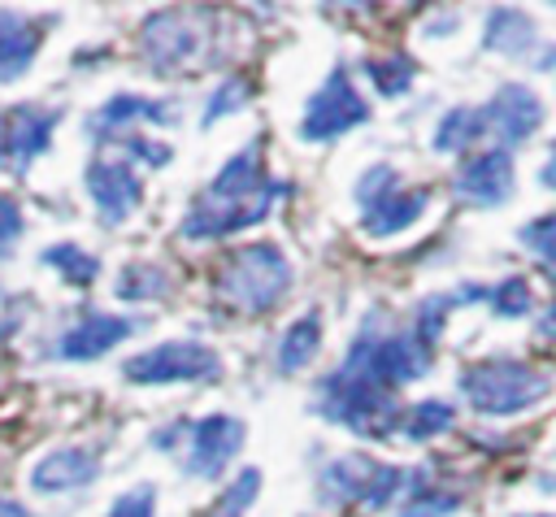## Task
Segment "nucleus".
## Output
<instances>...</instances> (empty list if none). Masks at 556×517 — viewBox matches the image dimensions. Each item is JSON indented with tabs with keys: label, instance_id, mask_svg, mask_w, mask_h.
I'll return each mask as SVG.
<instances>
[{
	"label": "nucleus",
	"instance_id": "c756f323",
	"mask_svg": "<svg viewBox=\"0 0 556 517\" xmlns=\"http://www.w3.org/2000/svg\"><path fill=\"white\" fill-rule=\"evenodd\" d=\"M482 300L500 313V317H526L530 308H534V295H530V282L526 278H504V282H495V287H482Z\"/></svg>",
	"mask_w": 556,
	"mask_h": 517
},
{
	"label": "nucleus",
	"instance_id": "ddd939ff",
	"mask_svg": "<svg viewBox=\"0 0 556 517\" xmlns=\"http://www.w3.org/2000/svg\"><path fill=\"white\" fill-rule=\"evenodd\" d=\"M452 191H456L465 204H478V209L504 204V200L517 191L513 156H508L504 148H491V152H478V156L460 161V165H456V178H452Z\"/></svg>",
	"mask_w": 556,
	"mask_h": 517
},
{
	"label": "nucleus",
	"instance_id": "e433bc0d",
	"mask_svg": "<svg viewBox=\"0 0 556 517\" xmlns=\"http://www.w3.org/2000/svg\"><path fill=\"white\" fill-rule=\"evenodd\" d=\"M539 335H547V339H556V300L539 313Z\"/></svg>",
	"mask_w": 556,
	"mask_h": 517
},
{
	"label": "nucleus",
	"instance_id": "c85d7f7f",
	"mask_svg": "<svg viewBox=\"0 0 556 517\" xmlns=\"http://www.w3.org/2000/svg\"><path fill=\"white\" fill-rule=\"evenodd\" d=\"M256 491H261V469H239L235 478H230V487L217 495V504L208 508V517H243L248 513V504L256 500Z\"/></svg>",
	"mask_w": 556,
	"mask_h": 517
},
{
	"label": "nucleus",
	"instance_id": "f8f14e48",
	"mask_svg": "<svg viewBox=\"0 0 556 517\" xmlns=\"http://www.w3.org/2000/svg\"><path fill=\"white\" fill-rule=\"evenodd\" d=\"M482 122H486V135H495V143L508 152L517 143H526L539 122H543V100L526 87V83H504L495 87V96L482 104Z\"/></svg>",
	"mask_w": 556,
	"mask_h": 517
},
{
	"label": "nucleus",
	"instance_id": "7c9ffc66",
	"mask_svg": "<svg viewBox=\"0 0 556 517\" xmlns=\"http://www.w3.org/2000/svg\"><path fill=\"white\" fill-rule=\"evenodd\" d=\"M452 295H426L421 304H417V317H413V335L434 352V343H439V335H443V326H447V313H452Z\"/></svg>",
	"mask_w": 556,
	"mask_h": 517
},
{
	"label": "nucleus",
	"instance_id": "ea45409f",
	"mask_svg": "<svg viewBox=\"0 0 556 517\" xmlns=\"http://www.w3.org/2000/svg\"><path fill=\"white\" fill-rule=\"evenodd\" d=\"M4 161H9V126L0 117V169H4Z\"/></svg>",
	"mask_w": 556,
	"mask_h": 517
},
{
	"label": "nucleus",
	"instance_id": "a878e982",
	"mask_svg": "<svg viewBox=\"0 0 556 517\" xmlns=\"http://www.w3.org/2000/svg\"><path fill=\"white\" fill-rule=\"evenodd\" d=\"M365 78L374 83V91L378 96H404L408 87H413V78H417V61L413 56H404V52H395V56H369L365 61Z\"/></svg>",
	"mask_w": 556,
	"mask_h": 517
},
{
	"label": "nucleus",
	"instance_id": "f257e3e1",
	"mask_svg": "<svg viewBox=\"0 0 556 517\" xmlns=\"http://www.w3.org/2000/svg\"><path fill=\"white\" fill-rule=\"evenodd\" d=\"M291 187L282 178H269L261 165V148L248 143L239 148L217 174L213 182L195 196V204L182 213L178 235L182 239H222L248 226H261L274 209L278 196H287Z\"/></svg>",
	"mask_w": 556,
	"mask_h": 517
},
{
	"label": "nucleus",
	"instance_id": "7ed1b4c3",
	"mask_svg": "<svg viewBox=\"0 0 556 517\" xmlns=\"http://www.w3.org/2000/svg\"><path fill=\"white\" fill-rule=\"evenodd\" d=\"M465 404L482 417H513V413H526L530 404L547 400L552 391V378L539 374L534 365L526 361H513V356H491V361H473L460 369L456 378Z\"/></svg>",
	"mask_w": 556,
	"mask_h": 517
},
{
	"label": "nucleus",
	"instance_id": "f3484780",
	"mask_svg": "<svg viewBox=\"0 0 556 517\" xmlns=\"http://www.w3.org/2000/svg\"><path fill=\"white\" fill-rule=\"evenodd\" d=\"M96 474H100V452L96 447H56V452L35 461L30 487L39 495H61V491H78V487L96 482Z\"/></svg>",
	"mask_w": 556,
	"mask_h": 517
},
{
	"label": "nucleus",
	"instance_id": "9b49d317",
	"mask_svg": "<svg viewBox=\"0 0 556 517\" xmlns=\"http://www.w3.org/2000/svg\"><path fill=\"white\" fill-rule=\"evenodd\" d=\"M139 48L148 56V70L178 74L200 52V35L178 9H161V13H148V22L139 26Z\"/></svg>",
	"mask_w": 556,
	"mask_h": 517
},
{
	"label": "nucleus",
	"instance_id": "dca6fc26",
	"mask_svg": "<svg viewBox=\"0 0 556 517\" xmlns=\"http://www.w3.org/2000/svg\"><path fill=\"white\" fill-rule=\"evenodd\" d=\"M56 109H43V104H17L4 126H9V161L17 174H26L48 148H52V130H56Z\"/></svg>",
	"mask_w": 556,
	"mask_h": 517
},
{
	"label": "nucleus",
	"instance_id": "a211bd4d",
	"mask_svg": "<svg viewBox=\"0 0 556 517\" xmlns=\"http://www.w3.org/2000/svg\"><path fill=\"white\" fill-rule=\"evenodd\" d=\"M482 48H486V52H500V56H513V61H530V65H539V52H552L556 43L543 48L534 22H530L521 9L504 4V9H491V13H486Z\"/></svg>",
	"mask_w": 556,
	"mask_h": 517
},
{
	"label": "nucleus",
	"instance_id": "c9c22d12",
	"mask_svg": "<svg viewBox=\"0 0 556 517\" xmlns=\"http://www.w3.org/2000/svg\"><path fill=\"white\" fill-rule=\"evenodd\" d=\"M122 148L130 152V156H139L143 165H152V169H161V165H169V143H156V139H148V135H126L122 139Z\"/></svg>",
	"mask_w": 556,
	"mask_h": 517
},
{
	"label": "nucleus",
	"instance_id": "5701e85b",
	"mask_svg": "<svg viewBox=\"0 0 556 517\" xmlns=\"http://www.w3.org/2000/svg\"><path fill=\"white\" fill-rule=\"evenodd\" d=\"M113 291H117V300L143 304V300H161V295H169V291H174V278H169L165 265H156V261H130V265H122Z\"/></svg>",
	"mask_w": 556,
	"mask_h": 517
},
{
	"label": "nucleus",
	"instance_id": "2eb2a0df",
	"mask_svg": "<svg viewBox=\"0 0 556 517\" xmlns=\"http://www.w3.org/2000/svg\"><path fill=\"white\" fill-rule=\"evenodd\" d=\"M139 117H148V122H174V104H169V100L135 96V91H117V96H109V100L87 117V135H91L96 143L126 139Z\"/></svg>",
	"mask_w": 556,
	"mask_h": 517
},
{
	"label": "nucleus",
	"instance_id": "20e7f679",
	"mask_svg": "<svg viewBox=\"0 0 556 517\" xmlns=\"http://www.w3.org/2000/svg\"><path fill=\"white\" fill-rule=\"evenodd\" d=\"M291 287V261L278 243H243L217 269V295L239 313H269Z\"/></svg>",
	"mask_w": 556,
	"mask_h": 517
},
{
	"label": "nucleus",
	"instance_id": "58836bf2",
	"mask_svg": "<svg viewBox=\"0 0 556 517\" xmlns=\"http://www.w3.org/2000/svg\"><path fill=\"white\" fill-rule=\"evenodd\" d=\"M0 517H30V513H26L17 500H4V495H0Z\"/></svg>",
	"mask_w": 556,
	"mask_h": 517
},
{
	"label": "nucleus",
	"instance_id": "a19ab883",
	"mask_svg": "<svg viewBox=\"0 0 556 517\" xmlns=\"http://www.w3.org/2000/svg\"><path fill=\"white\" fill-rule=\"evenodd\" d=\"M517 517H552V513H517Z\"/></svg>",
	"mask_w": 556,
	"mask_h": 517
},
{
	"label": "nucleus",
	"instance_id": "1a4fd4ad",
	"mask_svg": "<svg viewBox=\"0 0 556 517\" xmlns=\"http://www.w3.org/2000/svg\"><path fill=\"white\" fill-rule=\"evenodd\" d=\"M182 430H187V456H182V465L195 478H222V469L239 456L243 434H248L243 421L230 417V413H208V417H200V421H191Z\"/></svg>",
	"mask_w": 556,
	"mask_h": 517
},
{
	"label": "nucleus",
	"instance_id": "6ab92c4d",
	"mask_svg": "<svg viewBox=\"0 0 556 517\" xmlns=\"http://www.w3.org/2000/svg\"><path fill=\"white\" fill-rule=\"evenodd\" d=\"M48 22L43 17H22L13 9H0V83H17L43 43Z\"/></svg>",
	"mask_w": 556,
	"mask_h": 517
},
{
	"label": "nucleus",
	"instance_id": "423d86ee",
	"mask_svg": "<svg viewBox=\"0 0 556 517\" xmlns=\"http://www.w3.org/2000/svg\"><path fill=\"white\" fill-rule=\"evenodd\" d=\"M356 204H361V230L374 239H387V235L408 230L426 213L430 191L426 187H400L395 169L387 161H378L356 178Z\"/></svg>",
	"mask_w": 556,
	"mask_h": 517
},
{
	"label": "nucleus",
	"instance_id": "4be33fe9",
	"mask_svg": "<svg viewBox=\"0 0 556 517\" xmlns=\"http://www.w3.org/2000/svg\"><path fill=\"white\" fill-rule=\"evenodd\" d=\"M486 135V122H482V109H469V104H456L439 117L434 135H430V148L434 152H469V143H478Z\"/></svg>",
	"mask_w": 556,
	"mask_h": 517
},
{
	"label": "nucleus",
	"instance_id": "473e14b6",
	"mask_svg": "<svg viewBox=\"0 0 556 517\" xmlns=\"http://www.w3.org/2000/svg\"><path fill=\"white\" fill-rule=\"evenodd\" d=\"M408 487V469H400V465H382L378 461V469H374V478H369V491H365V508H387L400 491Z\"/></svg>",
	"mask_w": 556,
	"mask_h": 517
},
{
	"label": "nucleus",
	"instance_id": "412c9836",
	"mask_svg": "<svg viewBox=\"0 0 556 517\" xmlns=\"http://www.w3.org/2000/svg\"><path fill=\"white\" fill-rule=\"evenodd\" d=\"M317 352H321V317H317V313H304V317H295V321L282 330V339H278V369H282V374H295V369L313 365Z\"/></svg>",
	"mask_w": 556,
	"mask_h": 517
},
{
	"label": "nucleus",
	"instance_id": "f704fd0d",
	"mask_svg": "<svg viewBox=\"0 0 556 517\" xmlns=\"http://www.w3.org/2000/svg\"><path fill=\"white\" fill-rule=\"evenodd\" d=\"M109 517H156V491L143 482V487L117 495L113 508H109Z\"/></svg>",
	"mask_w": 556,
	"mask_h": 517
},
{
	"label": "nucleus",
	"instance_id": "9d476101",
	"mask_svg": "<svg viewBox=\"0 0 556 517\" xmlns=\"http://www.w3.org/2000/svg\"><path fill=\"white\" fill-rule=\"evenodd\" d=\"M83 182H87L100 226H122L143 204V178L135 174L130 161H91L83 169Z\"/></svg>",
	"mask_w": 556,
	"mask_h": 517
},
{
	"label": "nucleus",
	"instance_id": "aec40b11",
	"mask_svg": "<svg viewBox=\"0 0 556 517\" xmlns=\"http://www.w3.org/2000/svg\"><path fill=\"white\" fill-rule=\"evenodd\" d=\"M374 469H378V461L365 456V452H343V456H334V461L321 465V474H317V500L330 504V508L361 504L365 491H369Z\"/></svg>",
	"mask_w": 556,
	"mask_h": 517
},
{
	"label": "nucleus",
	"instance_id": "0eeeda50",
	"mask_svg": "<svg viewBox=\"0 0 556 517\" xmlns=\"http://www.w3.org/2000/svg\"><path fill=\"white\" fill-rule=\"evenodd\" d=\"M222 356L200 339H165L122 361V378L135 387H174V382H213Z\"/></svg>",
	"mask_w": 556,
	"mask_h": 517
},
{
	"label": "nucleus",
	"instance_id": "6e6552de",
	"mask_svg": "<svg viewBox=\"0 0 556 517\" xmlns=\"http://www.w3.org/2000/svg\"><path fill=\"white\" fill-rule=\"evenodd\" d=\"M369 122V100L356 91L348 65H334L326 74V83L308 96L304 104V117H300V139L304 143H330L356 126Z\"/></svg>",
	"mask_w": 556,
	"mask_h": 517
},
{
	"label": "nucleus",
	"instance_id": "bb28decb",
	"mask_svg": "<svg viewBox=\"0 0 556 517\" xmlns=\"http://www.w3.org/2000/svg\"><path fill=\"white\" fill-rule=\"evenodd\" d=\"M460 504H465L460 491H447V487H417V491L400 504L395 517H452V513H460Z\"/></svg>",
	"mask_w": 556,
	"mask_h": 517
},
{
	"label": "nucleus",
	"instance_id": "b1692460",
	"mask_svg": "<svg viewBox=\"0 0 556 517\" xmlns=\"http://www.w3.org/2000/svg\"><path fill=\"white\" fill-rule=\"evenodd\" d=\"M39 265L56 269L70 287H91L100 278V261L91 252H83L78 243H52V248H43L39 252Z\"/></svg>",
	"mask_w": 556,
	"mask_h": 517
},
{
	"label": "nucleus",
	"instance_id": "cd10ccee",
	"mask_svg": "<svg viewBox=\"0 0 556 517\" xmlns=\"http://www.w3.org/2000/svg\"><path fill=\"white\" fill-rule=\"evenodd\" d=\"M517 243H521L530 256L543 261L547 278H556V209L543 213V217H534V222H526V226L517 230Z\"/></svg>",
	"mask_w": 556,
	"mask_h": 517
},
{
	"label": "nucleus",
	"instance_id": "4c0bfd02",
	"mask_svg": "<svg viewBox=\"0 0 556 517\" xmlns=\"http://www.w3.org/2000/svg\"><path fill=\"white\" fill-rule=\"evenodd\" d=\"M539 182L556 191V143H552V156H547V161H543V169H539Z\"/></svg>",
	"mask_w": 556,
	"mask_h": 517
},
{
	"label": "nucleus",
	"instance_id": "39448f33",
	"mask_svg": "<svg viewBox=\"0 0 556 517\" xmlns=\"http://www.w3.org/2000/svg\"><path fill=\"white\" fill-rule=\"evenodd\" d=\"M343 365H352L361 378H369L374 387L382 391H404L408 382L426 378L430 365H434V352L413 335V330H387V335H374V330H361L343 356Z\"/></svg>",
	"mask_w": 556,
	"mask_h": 517
},
{
	"label": "nucleus",
	"instance_id": "f03ea898",
	"mask_svg": "<svg viewBox=\"0 0 556 517\" xmlns=\"http://www.w3.org/2000/svg\"><path fill=\"white\" fill-rule=\"evenodd\" d=\"M313 408H317L321 417L348 426L352 434H361V439H378V443L395 439L400 426H404V408H400V400H395L391 391L374 387L369 378H361V374H356L352 365H343V361H339V369H330V374L317 382V391H313Z\"/></svg>",
	"mask_w": 556,
	"mask_h": 517
},
{
	"label": "nucleus",
	"instance_id": "4468645a",
	"mask_svg": "<svg viewBox=\"0 0 556 517\" xmlns=\"http://www.w3.org/2000/svg\"><path fill=\"white\" fill-rule=\"evenodd\" d=\"M135 321L122 313H83L61 339H56V356L61 361H96L104 352H113L122 339H130Z\"/></svg>",
	"mask_w": 556,
	"mask_h": 517
},
{
	"label": "nucleus",
	"instance_id": "393cba45",
	"mask_svg": "<svg viewBox=\"0 0 556 517\" xmlns=\"http://www.w3.org/2000/svg\"><path fill=\"white\" fill-rule=\"evenodd\" d=\"M456 426V408L447 404V400H417V404H408L404 408V439H413V443H426V439H434V434H447Z\"/></svg>",
	"mask_w": 556,
	"mask_h": 517
},
{
	"label": "nucleus",
	"instance_id": "72a5a7b5",
	"mask_svg": "<svg viewBox=\"0 0 556 517\" xmlns=\"http://www.w3.org/2000/svg\"><path fill=\"white\" fill-rule=\"evenodd\" d=\"M22 226H26V217H22L17 196H0V261L13 256V248L22 239Z\"/></svg>",
	"mask_w": 556,
	"mask_h": 517
},
{
	"label": "nucleus",
	"instance_id": "2f4dec72",
	"mask_svg": "<svg viewBox=\"0 0 556 517\" xmlns=\"http://www.w3.org/2000/svg\"><path fill=\"white\" fill-rule=\"evenodd\" d=\"M248 100H252V83H248L243 74H230V78L208 96V104H204V126H213L222 113H239Z\"/></svg>",
	"mask_w": 556,
	"mask_h": 517
}]
</instances>
